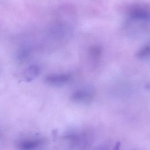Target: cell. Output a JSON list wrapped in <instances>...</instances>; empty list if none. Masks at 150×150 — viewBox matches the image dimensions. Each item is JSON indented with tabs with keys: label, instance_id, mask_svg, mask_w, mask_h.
Wrapping results in <instances>:
<instances>
[{
	"label": "cell",
	"instance_id": "cell-1",
	"mask_svg": "<svg viewBox=\"0 0 150 150\" xmlns=\"http://www.w3.org/2000/svg\"><path fill=\"white\" fill-rule=\"evenodd\" d=\"M71 77L67 74L54 75L48 76L46 82L52 85H60L67 83L71 80Z\"/></svg>",
	"mask_w": 150,
	"mask_h": 150
},
{
	"label": "cell",
	"instance_id": "cell-2",
	"mask_svg": "<svg viewBox=\"0 0 150 150\" xmlns=\"http://www.w3.org/2000/svg\"><path fill=\"white\" fill-rule=\"evenodd\" d=\"M93 95L91 92L84 90L77 91L72 96V100L77 102H88L93 99Z\"/></svg>",
	"mask_w": 150,
	"mask_h": 150
},
{
	"label": "cell",
	"instance_id": "cell-3",
	"mask_svg": "<svg viewBox=\"0 0 150 150\" xmlns=\"http://www.w3.org/2000/svg\"><path fill=\"white\" fill-rule=\"evenodd\" d=\"M43 143L44 141L41 140L25 141L20 143L18 146L22 149H33L40 146Z\"/></svg>",
	"mask_w": 150,
	"mask_h": 150
},
{
	"label": "cell",
	"instance_id": "cell-4",
	"mask_svg": "<svg viewBox=\"0 0 150 150\" xmlns=\"http://www.w3.org/2000/svg\"><path fill=\"white\" fill-rule=\"evenodd\" d=\"M40 73V69L36 66H32L27 68L24 72V76L27 81H31L38 76Z\"/></svg>",
	"mask_w": 150,
	"mask_h": 150
}]
</instances>
